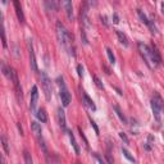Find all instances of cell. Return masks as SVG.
<instances>
[{
	"label": "cell",
	"instance_id": "1",
	"mask_svg": "<svg viewBox=\"0 0 164 164\" xmlns=\"http://www.w3.org/2000/svg\"><path fill=\"white\" fill-rule=\"evenodd\" d=\"M57 36H58L59 44H60L65 50L70 51V44H72V41H73V36L67 31L64 24H63L60 21L57 22Z\"/></svg>",
	"mask_w": 164,
	"mask_h": 164
},
{
	"label": "cell",
	"instance_id": "2",
	"mask_svg": "<svg viewBox=\"0 0 164 164\" xmlns=\"http://www.w3.org/2000/svg\"><path fill=\"white\" fill-rule=\"evenodd\" d=\"M40 81H41V86H42L44 94H45L46 100L49 101L51 99V95H53V87H51V81L50 78L47 77V74L45 72H41L40 74Z\"/></svg>",
	"mask_w": 164,
	"mask_h": 164
},
{
	"label": "cell",
	"instance_id": "3",
	"mask_svg": "<svg viewBox=\"0 0 164 164\" xmlns=\"http://www.w3.org/2000/svg\"><path fill=\"white\" fill-rule=\"evenodd\" d=\"M58 85H59V87H60V99H62L63 106H68L70 103V94L68 92V90H67L63 77H58Z\"/></svg>",
	"mask_w": 164,
	"mask_h": 164
},
{
	"label": "cell",
	"instance_id": "4",
	"mask_svg": "<svg viewBox=\"0 0 164 164\" xmlns=\"http://www.w3.org/2000/svg\"><path fill=\"white\" fill-rule=\"evenodd\" d=\"M137 46H139V51H140L141 57L144 58L146 65L150 67V64H149V59H150V47H149L147 45H145V44H142V42H139Z\"/></svg>",
	"mask_w": 164,
	"mask_h": 164
},
{
	"label": "cell",
	"instance_id": "5",
	"mask_svg": "<svg viewBox=\"0 0 164 164\" xmlns=\"http://www.w3.org/2000/svg\"><path fill=\"white\" fill-rule=\"evenodd\" d=\"M27 46H28V53H29V65H31V69L36 72L37 70V63H36V58H35V53H33L31 40L27 41Z\"/></svg>",
	"mask_w": 164,
	"mask_h": 164
},
{
	"label": "cell",
	"instance_id": "6",
	"mask_svg": "<svg viewBox=\"0 0 164 164\" xmlns=\"http://www.w3.org/2000/svg\"><path fill=\"white\" fill-rule=\"evenodd\" d=\"M37 100H39V90H37V86H33L31 91V100H29V109H31V111L36 110Z\"/></svg>",
	"mask_w": 164,
	"mask_h": 164
},
{
	"label": "cell",
	"instance_id": "7",
	"mask_svg": "<svg viewBox=\"0 0 164 164\" xmlns=\"http://www.w3.org/2000/svg\"><path fill=\"white\" fill-rule=\"evenodd\" d=\"M150 59L151 62L154 63V65H159L160 62H162V58H160V54L158 49H156V46L152 44V45L150 46Z\"/></svg>",
	"mask_w": 164,
	"mask_h": 164
},
{
	"label": "cell",
	"instance_id": "8",
	"mask_svg": "<svg viewBox=\"0 0 164 164\" xmlns=\"http://www.w3.org/2000/svg\"><path fill=\"white\" fill-rule=\"evenodd\" d=\"M151 109H152V114H154V118L156 119V122H160V114H162L163 111L155 98L151 99Z\"/></svg>",
	"mask_w": 164,
	"mask_h": 164
},
{
	"label": "cell",
	"instance_id": "9",
	"mask_svg": "<svg viewBox=\"0 0 164 164\" xmlns=\"http://www.w3.org/2000/svg\"><path fill=\"white\" fill-rule=\"evenodd\" d=\"M57 117H58V123H59V126H60V128L63 131L68 132L67 131V123H65V114H64V110H63L62 108H58Z\"/></svg>",
	"mask_w": 164,
	"mask_h": 164
},
{
	"label": "cell",
	"instance_id": "10",
	"mask_svg": "<svg viewBox=\"0 0 164 164\" xmlns=\"http://www.w3.org/2000/svg\"><path fill=\"white\" fill-rule=\"evenodd\" d=\"M82 101H83V104H85V105H86L87 108H90V109H91L92 111L96 110V105H95V103L92 101V100L90 99V96H88L83 90H82Z\"/></svg>",
	"mask_w": 164,
	"mask_h": 164
},
{
	"label": "cell",
	"instance_id": "11",
	"mask_svg": "<svg viewBox=\"0 0 164 164\" xmlns=\"http://www.w3.org/2000/svg\"><path fill=\"white\" fill-rule=\"evenodd\" d=\"M13 5H14V9H16V13H17V17H18V21L21 23H24V16H23V12H22V6L19 4V1H13Z\"/></svg>",
	"mask_w": 164,
	"mask_h": 164
},
{
	"label": "cell",
	"instance_id": "12",
	"mask_svg": "<svg viewBox=\"0 0 164 164\" xmlns=\"http://www.w3.org/2000/svg\"><path fill=\"white\" fill-rule=\"evenodd\" d=\"M63 6H64V9H65L68 19H72L73 18V5H72V3L68 1V0H65V1H63Z\"/></svg>",
	"mask_w": 164,
	"mask_h": 164
},
{
	"label": "cell",
	"instance_id": "13",
	"mask_svg": "<svg viewBox=\"0 0 164 164\" xmlns=\"http://www.w3.org/2000/svg\"><path fill=\"white\" fill-rule=\"evenodd\" d=\"M115 33H117V37H118L119 42H121L124 47H127L129 45V42H128V37L126 36V33H123L122 31H119V29H117V31H115Z\"/></svg>",
	"mask_w": 164,
	"mask_h": 164
},
{
	"label": "cell",
	"instance_id": "14",
	"mask_svg": "<svg viewBox=\"0 0 164 164\" xmlns=\"http://www.w3.org/2000/svg\"><path fill=\"white\" fill-rule=\"evenodd\" d=\"M31 128H32V131H33V133H35V136L37 137V139L42 137L41 136V127L37 122H31Z\"/></svg>",
	"mask_w": 164,
	"mask_h": 164
},
{
	"label": "cell",
	"instance_id": "15",
	"mask_svg": "<svg viewBox=\"0 0 164 164\" xmlns=\"http://www.w3.org/2000/svg\"><path fill=\"white\" fill-rule=\"evenodd\" d=\"M36 117L39 121H41L42 123H45L47 121V115H46V111L45 109H42V108H40L39 110H37V113H36Z\"/></svg>",
	"mask_w": 164,
	"mask_h": 164
},
{
	"label": "cell",
	"instance_id": "16",
	"mask_svg": "<svg viewBox=\"0 0 164 164\" xmlns=\"http://www.w3.org/2000/svg\"><path fill=\"white\" fill-rule=\"evenodd\" d=\"M67 133H68V136H69V141H70V144H72V146H73V149H74V151H76V154H80V146L77 145L76 139H74L73 133L70 132V131H68Z\"/></svg>",
	"mask_w": 164,
	"mask_h": 164
},
{
	"label": "cell",
	"instance_id": "17",
	"mask_svg": "<svg viewBox=\"0 0 164 164\" xmlns=\"http://www.w3.org/2000/svg\"><path fill=\"white\" fill-rule=\"evenodd\" d=\"M114 110H115V114L118 115V118L121 119V121L123 123H127V118H126V115L122 113V110H121V108H119L118 105H114Z\"/></svg>",
	"mask_w": 164,
	"mask_h": 164
},
{
	"label": "cell",
	"instance_id": "18",
	"mask_svg": "<svg viewBox=\"0 0 164 164\" xmlns=\"http://www.w3.org/2000/svg\"><path fill=\"white\" fill-rule=\"evenodd\" d=\"M137 14H139V17H140V19H141V21H142V22H144V23H145V24H146V26H149V23H150V21H149V19H147V17H146V16H145V13L142 12V10H141V9H137Z\"/></svg>",
	"mask_w": 164,
	"mask_h": 164
},
{
	"label": "cell",
	"instance_id": "19",
	"mask_svg": "<svg viewBox=\"0 0 164 164\" xmlns=\"http://www.w3.org/2000/svg\"><path fill=\"white\" fill-rule=\"evenodd\" d=\"M105 158L108 160V164H113V158H111V151H110V142H108V150L105 152Z\"/></svg>",
	"mask_w": 164,
	"mask_h": 164
},
{
	"label": "cell",
	"instance_id": "20",
	"mask_svg": "<svg viewBox=\"0 0 164 164\" xmlns=\"http://www.w3.org/2000/svg\"><path fill=\"white\" fill-rule=\"evenodd\" d=\"M1 144H3V149H4L5 154L8 155V154H9V146H8V140H6L5 135H3V136H1Z\"/></svg>",
	"mask_w": 164,
	"mask_h": 164
},
{
	"label": "cell",
	"instance_id": "21",
	"mask_svg": "<svg viewBox=\"0 0 164 164\" xmlns=\"http://www.w3.org/2000/svg\"><path fill=\"white\" fill-rule=\"evenodd\" d=\"M45 6H49V9L51 10H57L58 9V6H59V3L57 1H45Z\"/></svg>",
	"mask_w": 164,
	"mask_h": 164
},
{
	"label": "cell",
	"instance_id": "22",
	"mask_svg": "<svg viewBox=\"0 0 164 164\" xmlns=\"http://www.w3.org/2000/svg\"><path fill=\"white\" fill-rule=\"evenodd\" d=\"M122 152H123V155L126 156V158H127L129 162H132V163H135V158H133V156L131 155V152H129L127 149H122Z\"/></svg>",
	"mask_w": 164,
	"mask_h": 164
},
{
	"label": "cell",
	"instance_id": "23",
	"mask_svg": "<svg viewBox=\"0 0 164 164\" xmlns=\"http://www.w3.org/2000/svg\"><path fill=\"white\" fill-rule=\"evenodd\" d=\"M23 156H24V163L26 164H33V160H32V156L28 151H24L23 152Z\"/></svg>",
	"mask_w": 164,
	"mask_h": 164
},
{
	"label": "cell",
	"instance_id": "24",
	"mask_svg": "<svg viewBox=\"0 0 164 164\" xmlns=\"http://www.w3.org/2000/svg\"><path fill=\"white\" fill-rule=\"evenodd\" d=\"M78 131H80V136H81V139L83 140V144H85V147L88 150V141H87V139H86V136H85V133H83V131H82V128L81 127H78Z\"/></svg>",
	"mask_w": 164,
	"mask_h": 164
},
{
	"label": "cell",
	"instance_id": "25",
	"mask_svg": "<svg viewBox=\"0 0 164 164\" xmlns=\"http://www.w3.org/2000/svg\"><path fill=\"white\" fill-rule=\"evenodd\" d=\"M106 55H108V58H109V62L111 63V64H114V63H115V58H114L113 51H111V49H109V47H106Z\"/></svg>",
	"mask_w": 164,
	"mask_h": 164
},
{
	"label": "cell",
	"instance_id": "26",
	"mask_svg": "<svg viewBox=\"0 0 164 164\" xmlns=\"http://www.w3.org/2000/svg\"><path fill=\"white\" fill-rule=\"evenodd\" d=\"M92 156H94V158L96 159V162H98L99 164H105V162H104V160H103V158H101V156H100V155L98 154V152H92Z\"/></svg>",
	"mask_w": 164,
	"mask_h": 164
},
{
	"label": "cell",
	"instance_id": "27",
	"mask_svg": "<svg viewBox=\"0 0 164 164\" xmlns=\"http://www.w3.org/2000/svg\"><path fill=\"white\" fill-rule=\"evenodd\" d=\"M88 119H90V124H91V127L92 128H94V131H95V133H96V135H99V127H98V126H96V123H95V121H92V118H88Z\"/></svg>",
	"mask_w": 164,
	"mask_h": 164
},
{
	"label": "cell",
	"instance_id": "28",
	"mask_svg": "<svg viewBox=\"0 0 164 164\" xmlns=\"http://www.w3.org/2000/svg\"><path fill=\"white\" fill-rule=\"evenodd\" d=\"M81 39H82V42H83L85 45H87V44H88V41H87L86 32H85V29H83V28H82V31H81Z\"/></svg>",
	"mask_w": 164,
	"mask_h": 164
},
{
	"label": "cell",
	"instance_id": "29",
	"mask_svg": "<svg viewBox=\"0 0 164 164\" xmlns=\"http://www.w3.org/2000/svg\"><path fill=\"white\" fill-rule=\"evenodd\" d=\"M94 81H95V83H96V86H98L99 88H103V83H101V81H100V78L98 76H94Z\"/></svg>",
	"mask_w": 164,
	"mask_h": 164
},
{
	"label": "cell",
	"instance_id": "30",
	"mask_svg": "<svg viewBox=\"0 0 164 164\" xmlns=\"http://www.w3.org/2000/svg\"><path fill=\"white\" fill-rule=\"evenodd\" d=\"M119 137H121V139L124 141V144H128V142H129V141H128V137L126 136L124 132H119Z\"/></svg>",
	"mask_w": 164,
	"mask_h": 164
},
{
	"label": "cell",
	"instance_id": "31",
	"mask_svg": "<svg viewBox=\"0 0 164 164\" xmlns=\"http://www.w3.org/2000/svg\"><path fill=\"white\" fill-rule=\"evenodd\" d=\"M77 72H78V76L82 77V74H83V68H82V65H81V64H78V65H77Z\"/></svg>",
	"mask_w": 164,
	"mask_h": 164
},
{
	"label": "cell",
	"instance_id": "32",
	"mask_svg": "<svg viewBox=\"0 0 164 164\" xmlns=\"http://www.w3.org/2000/svg\"><path fill=\"white\" fill-rule=\"evenodd\" d=\"M1 37H3V46L6 47V40H5V33H4V29L1 31Z\"/></svg>",
	"mask_w": 164,
	"mask_h": 164
},
{
	"label": "cell",
	"instance_id": "33",
	"mask_svg": "<svg viewBox=\"0 0 164 164\" xmlns=\"http://www.w3.org/2000/svg\"><path fill=\"white\" fill-rule=\"evenodd\" d=\"M113 22H114V23H118V22H119V18H118V14L117 13L113 14Z\"/></svg>",
	"mask_w": 164,
	"mask_h": 164
},
{
	"label": "cell",
	"instance_id": "34",
	"mask_svg": "<svg viewBox=\"0 0 164 164\" xmlns=\"http://www.w3.org/2000/svg\"><path fill=\"white\" fill-rule=\"evenodd\" d=\"M101 22H103V23L105 24V26H108V21H106V17H105V16H101Z\"/></svg>",
	"mask_w": 164,
	"mask_h": 164
},
{
	"label": "cell",
	"instance_id": "35",
	"mask_svg": "<svg viewBox=\"0 0 164 164\" xmlns=\"http://www.w3.org/2000/svg\"><path fill=\"white\" fill-rule=\"evenodd\" d=\"M18 129H19L21 135H23V131H22V127H21V124H19V123H18Z\"/></svg>",
	"mask_w": 164,
	"mask_h": 164
},
{
	"label": "cell",
	"instance_id": "36",
	"mask_svg": "<svg viewBox=\"0 0 164 164\" xmlns=\"http://www.w3.org/2000/svg\"><path fill=\"white\" fill-rule=\"evenodd\" d=\"M160 6H162V14L164 16V3H162V4H160Z\"/></svg>",
	"mask_w": 164,
	"mask_h": 164
},
{
	"label": "cell",
	"instance_id": "37",
	"mask_svg": "<svg viewBox=\"0 0 164 164\" xmlns=\"http://www.w3.org/2000/svg\"><path fill=\"white\" fill-rule=\"evenodd\" d=\"M1 164H5V163H4V160H3V159H1Z\"/></svg>",
	"mask_w": 164,
	"mask_h": 164
},
{
	"label": "cell",
	"instance_id": "38",
	"mask_svg": "<svg viewBox=\"0 0 164 164\" xmlns=\"http://www.w3.org/2000/svg\"><path fill=\"white\" fill-rule=\"evenodd\" d=\"M76 164H82V163H76Z\"/></svg>",
	"mask_w": 164,
	"mask_h": 164
},
{
	"label": "cell",
	"instance_id": "39",
	"mask_svg": "<svg viewBox=\"0 0 164 164\" xmlns=\"http://www.w3.org/2000/svg\"><path fill=\"white\" fill-rule=\"evenodd\" d=\"M163 137H164V132H163Z\"/></svg>",
	"mask_w": 164,
	"mask_h": 164
}]
</instances>
